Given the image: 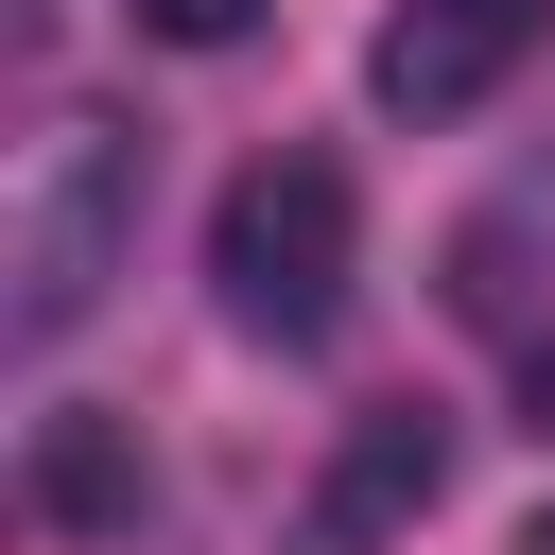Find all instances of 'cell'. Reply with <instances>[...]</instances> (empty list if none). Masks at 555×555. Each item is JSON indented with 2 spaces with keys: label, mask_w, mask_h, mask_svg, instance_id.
I'll return each mask as SVG.
<instances>
[{
  "label": "cell",
  "mask_w": 555,
  "mask_h": 555,
  "mask_svg": "<svg viewBox=\"0 0 555 555\" xmlns=\"http://www.w3.org/2000/svg\"><path fill=\"white\" fill-rule=\"evenodd\" d=\"M520 555H555V503H538V520H520Z\"/></svg>",
  "instance_id": "cell-8"
},
{
  "label": "cell",
  "mask_w": 555,
  "mask_h": 555,
  "mask_svg": "<svg viewBox=\"0 0 555 555\" xmlns=\"http://www.w3.org/2000/svg\"><path fill=\"white\" fill-rule=\"evenodd\" d=\"M278 0H139V35H173V52H243Z\"/></svg>",
  "instance_id": "cell-6"
},
{
  "label": "cell",
  "mask_w": 555,
  "mask_h": 555,
  "mask_svg": "<svg viewBox=\"0 0 555 555\" xmlns=\"http://www.w3.org/2000/svg\"><path fill=\"white\" fill-rule=\"evenodd\" d=\"M208 278H225V330H260V347H312V330H347V278H364V191H347V156H243L225 173V208H208Z\"/></svg>",
  "instance_id": "cell-2"
},
{
  "label": "cell",
  "mask_w": 555,
  "mask_h": 555,
  "mask_svg": "<svg viewBox=\"0 0 555 555\" xmlns=\"http://www.w3.org/2000/svg\"><path fill=\"white\" fill-rule=\"evenodd\" d=\"M520 399H538V434H555V347H538V364H520Z\"/></svg>",
  "instance_id": "cell-7"
},
{
  "label": "cell",
  "mask_w": 555,
  "mask_h": 555,
  "mask_svg": "<svg viewBox=\"0 0 555 555\" xmlns=\"http://www.w3.org/2000/svg\"><path fill=\"white\" fill-rule=\"evenodd\" d=\"M538 17H555V0H399L382 52H364V87H382L399 121H468V104L538 52Z\"/></svg>",
  "instance_id": "cell-4"
},
{
  "label": "cell",
  "mask_w": 555,
  "mask_h": 555,
  "mask_svg": "<svg viewBox=\"0 0 555 555\" xmlns=\"http://www.w3.org/2000/svg\"><path fill=\"white\" fill-rule=\"evenodd\" d=\"M139 173H156V139L121 104H52L0 156V330L17 347H52V330L104 312V278L139 260Z\"/></svg>",
  "instance_id": "cell-1"
},
{
  "label": "cell",
  "mask_w": 555,
  "mask_h": 555,
  "mask_svg": "<svg viewBox=\"0 0 555 555\" xmlns=\"http://www.w3.org/2000/svg\"><path fill=\"white\" fill-rule=\"evenodd\" d=\"M434 486H451V416L434 399H382V416H347L295 555H399V520H434Z\"/></svg>",
  "instance_id": "cell-3"
},
{
  "label": "cell",
  "mask_w": 555,
  "mask_h": 555,
  "mask_svg": "<svg viewBox=\"0 0 555 555\" xmlns=\"http://www.w3.org/2000/svg\"><path fill=\"white\" fill-rule=\"evenodd\" d=\"M35 503H52L69 538H121V520H139V434H121V416H35Z\"/></svg>",
  "instance_id": "cell-5"
}]
</instances>
